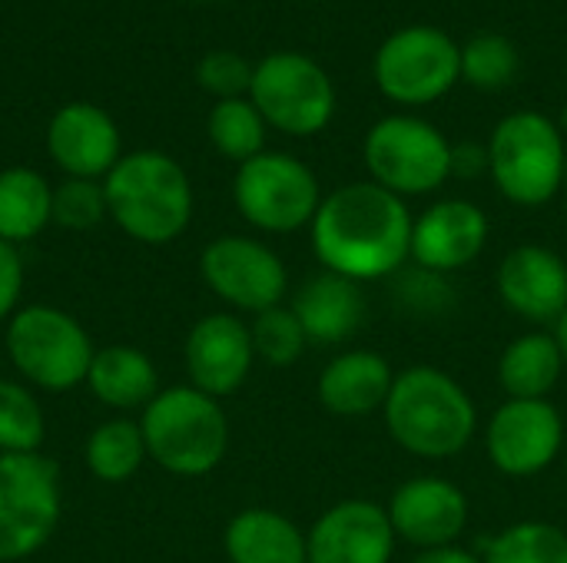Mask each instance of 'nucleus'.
<instances>
[{"label": "nucleus", "mask_w": 567, "mask_h": 563, "mask_svg": "<svg viewBox=\"0 0 567 563\" xmlns=\"http://www.w3.org/2000/svg\"><path fill=\"white\" fill-rule=\"evenodd\" d=\"M412 212L379 183H346L322 196L312 219V249L326 272L352 282L395 275L412 259Z\"/></svg>", "instance_id": "f257e3e1"}, {"label": "nucleus", "mask_w": 567, "mask_h": 563, "mask_svg": "<svg viewBox=\"0 0 567 563\" xmlns=\"http://www.w3.org/2000/svg\"><path fill=\"white\" fill-rule=\"evenodd\" d=\"M382 415L392 441L425 461L462 455L478 428L472 395L435 365H412L399 372Z\"/></svg>", "instance_id": "f03ea898"}, {"label": "nucleus", "mask_w": 567, "mask_h": 563, "mask_svg": "<svg viewBox=\"0 0 567 563\" xmlns=\"http://www.w3.org/2000/svg\"><path fill=\"white\" fill-rule=\"evenodd\" d=\"M106 216L136 242L166 246L193 219V186L186 169L159 153L136 149L123 156L103 179Z\"/></svg>", "instance_id": "7ed1b4c3"}, {"label": "nucleus", "mask_w": 567, "mask_h": 563, "mask_svg": "<svg viewBox=\"0 0 567 563\" xmlns=\"http://www.w3.org/2000/svg\"><path fill=\"white\" fill-rule=\"evenodd\" d=\"M146 458L179 478L209 475L229 448V421L216 398L193 385L159 392L140 418Z\"/></svg>", "instance_id": "20e7f679"}, {"label": "nucleus", "mask_w": 567, "mask_h": 563, "mask_svg": "<svg viewBox=\"0 0 567 563\" xmlns=\"http://www.w3.org/2000/svg\"><path fill=\"white\" fill-rule=\"evenodd\" d=\"M488 173L515 206H545L565 189L567 139L561 126L538 113H508L488 139Z\"/></svg>", "instance_id": "39448f33"}, {"label": "nucleus", "mask_w": 567, "mask_h": 563, "mask_svg": "<svg viewBox=\"0 0 567 563\" xmlns=\"http://www.w3.org/2000/svg\"><path fill=\"white\" fill-rule=\"evenodd\" d=\"M362 159L372 183L399 199L429 196L455 173V146L445 139V133L435 123L409 113L382 116L365 133Z\"/></svg>", "instance_id": "423d86ee"}, {"label": "nucleus", "mask_w": 567, "mask_h": 563, "mask_svg": "<svg viewBox=\"0 0 567 563\" xmlns=\"http://www.w3.org/2000/svg\"><path fill=\"white\" fill-rule=\"evenodd\" d=\"M3 342L13 368L47 392H70L86 382L96 352L86 329L50 305H27L13 312Z\"/></svg>", "instance_id": "0eeeda50"}, {"label": "nucleus", "mask_w": 567, "mask_h": 563, "mask_svg": "<svg viewBox=\"0 0 567 563\" xmlns=\"http://www.w3.org/2000/svg\"><path fill=\"white\" fill-rule=\"evenodd\" d=\"M249 100L266 126L286 136H316L336 116L332 76L319 60L296 50H279L256 63Z\"/></svg>", "instance_id": "6e6552de"}, {"label": "nucleus", "mask_w": 567, "mask_h": 563, "mask_svg": "<svg viewBox=\"0 0 567 563\" xmlns=\"http://www.w3.org/2000/svg\"><path fill=\"white\" fill-rule=\"evenodd\" d=\"M372 80L399 106H429L462 80V46L439 27H402L375 50Z\"/></svg>", "instance_id": "1a4fd4ad"}, {"label": "nucleus", "mask_w": 567, "mask_h": 563, "mask_svg": "<svg viewBox=\"0 0 567 563\" xmlns=\"http://www.w3.org/2000/svg\"><path fill=\"white\" fill-rule=\"evenodd\" d=\"M233 199L239 216L262 232H296L312 226L322 192L316 173L289 153H259L236 169Z\"/></svg>", "instance_id": "9d476101"}, {"label": "nucleus", "mask_w": 567, "mask_h": 563, "mask_svg": "<svg viewBox=\"0 0 567 563\" xmlns=\"http://www.w3.org/2000/svg\"><path fill=\"white\" fill-rule=\"evenodd\" d=\"M60 521V468L40 451L0 455V563L37 554Z\"/></svg>", "instance_id": "9b49d317"}, {"label": "nucleus", "mask_w": 567, "mask_h": 563, "mask_svg": "<svg viewBox=\"0 0 567 563\" xmlns=\"http://www.w3.org/2000/svg\"><path fill=\"white\" fill-rule=\"evenodd\" d=\"M203 282L229 305L243 312H266L282 305L289 275L282 259L259 239L219 236L199 256Z\"/></svg>", "instance_id": "f8f14e48"}, {"label": "nucleus", "mask_w": 567, "mask_h": 563, "mask_svg": "<svg viewBox=\"0 0 567 563\" xmlns=\"http://www.w3.org/2000/svg\"><path fill=\"white\" fill-rule=\"evenodd\" d=\"M488 458L508 478H535L555 465L565 445V421L548 398H508L488 421Z\"/></svg>", "instance_id": "ddd939ff"}, {"label": "nucleus", "mask_w": 567, "mask_h": 563, "mask_svg": "<svg viewBox=\"0 0 567 563\" xmlns=\"http://www.w3.org/2000/svg\"><path fill=\"white\" fill-rule=\"evenodd\" d=\"M389 511L375 501L352 498L329 508L306 534L309 563H389L395 551Z\"/></svg>", "instance_id": "4468645a"}, {"label": "nucleus", "mask_w": 567, "mask_h": 563, "mask_svg": "<svg viewBox=\"0 0 567 563\" xmlns=\"http://www.w3.org/2000/svg\"><path fill=\"white\" fill-rule=\"evenodd\" d=\"M385 511L395 538L419 551L449 548L468 528V494L445 478L405 481Z\"/></svg>", "instance_id": "2eb2a0df"}, {"label": "nucleus", "mask_w": 567, "mask_h": 563, "mask_svg": "<svg viewBox=\"0 0 567 563\" xmlns=\"http://www.w3.org/2000/svg\"><path fill=\"white\" fill-rule=\"evenodd\" d=\"M183 355L193 388L209 398H226L249 378L256 348L249 325H243L236 315L216 312L189 329Z\"/></svg>", "instance_id": "dca6fc26"}, {"label": "nucleus", "mask_w": 567, "mask_h": 563, "mask_svg": "<svg viewBox=\"0 0 567 563\" xmlns=\"http://www.w3.org/2000/svg\"><path fill=\"white\" fill-rule=\"evenodd\" d=\"M488 216L468 199H442L412 222V259L435 275L472 265L488 242Z\"/></svg>", "instance_id": "f3484780"}, {"label": "nucleus", "mask_w": 567, "mask_h": 563, "mask_svg": "<svg viewBox=\"0 0 567 563\" xmlns=\"http://www.w3.org/2000/svg\"><path fill=\"white\" fill-rule=\"evenodd\" d=\"M498 295L508 312L525 322H558L567 309V262L548 246L525 242L515 246L495 275Z\"/></svg>", "instance_id": "a211bd4d"}, {"label": "nucleus", "mask_w": 567, "mask_h": 563, "mask_svg": "<svg viewBox=\"0 0 567 563\" xmlns=\"http://www.w3.org/2000/svg\"><path fill=\"white\" fill-rule=\"evenodd\" d=\"M47 149L70 179H106L123 159L113 116L93 103L60 106L47 126Z\"/></svg>", "instance_id": "6ab92c4d"}, {"label": "nucleus", "mask_w": 567, "mask_h": 563, "mask_svg": "<svg viewBox=\"0 0 567 563\" xmlns=\"http://www.w3.org/2000/svg\"><path fill=\"white\" fill-rule=\"evenodd\" d=\"M306 332L309 342L319 345H342L352 338L362 322H365V295L362 285L336 275V272H319L312 275L289 305Z\"/></svg>", "instance_id": "aec40b11"}, {"label": "nucleus", "mask_w": 567, "mask_h": 563, "mask_svg": "<svg viewBox=\"0 0 567 563\" xmlns=\"http://www.w3.org/2000/svg\"><path fill=\"white\" fill-rule=\"evenodd\" d=\"M392 382H395V372L382 355L342 352L322 368L316 395L322 408L339 418H365L385 408Z\"/></svg>", "instance_id": "412c9836"}, {"label": "nucleus", "mask_w": 567, "mask_h": 563, "mask_svg": "<svg viewBox=\"0 0 567 563\" xmlns=\"http://www.w3.org/2000/svg\"><path fill=\"white\" fill-rule=\"evenodd\" d=\"M223 548L229 563H309L306 534L269 508L239 511L223 534Z\"/></svg>", "instance_id": "4be33fe9"}, {"label": "nucleus", "mask_w": 567, "mask_h": 563, "mask_svg": "<svg viewBox=\"0 0 567 563\" xmlns=\"http://www.w3.org/2000/svg\"><path fill=\"white\" fill-rule=\"evenodd\" d=\"M86 385L103 405L120 408V411L146 408L159 395L156 392L159 388L156 365L150 362L146 352H140L133 345H106V348L93 352Z\"/></svg>", "instance_id": "5701e85b"}, {"label": "nucleus", "mask_w": 567, "mask_h": 563, "mask_svg": "<svg viewBox=\"0 0 567 563\" xmlns=\"http://www.w3.org/2000/svg\"><path fill=\"white\" fill-rule=\"evenodd\" d=\"M565 355L551 332L518 335L498 358V382L515 402H538L558 385L565 372Z\"/></svg>", "instance_id": "b1692460"}, {"label": "nucleus", "mask_w": 567, "mask_h": 563, "mask_svg": "<svg viewBox=\"0 0 567 563\" xmlns=\"http://www.w3.org/2000/svg\"><path fill=\"white\" fill-rule=\"evenodd\" d=\"M47 222H53V189L27 166H10L0 173V239L17 246L37 239Z\"/></svg>", "instance_id": "393cba45"}, {"label": "nucleus", "mask_w": 567, "mask_h": 563, "mask_svg": "<svg viewBox=\"0 0 567 563\" xmlns=\"http://www.w3.org/2000/svg\"><path fill=\"white\" fill-rule=\"evenodd\" d=\"M83 458H86V468L96 481L123 484L140 471V465L146 458L143 428L126 421V418L106 421V425L93 428V435L86 438Z\"/></svg>", "instance_id": "a878e982"}, {"label": "nucleus", "mask_w": 567, "mask_h": 563, "mask_svg": "<svg viewBox=\"0 0 567 563\" xmlns=\"http://www.w3.org/2000/svg\"><path fill=\"white\" fill-rule=\"evenodd\" d=\"M266 129L269 126L249 96L216 100V106L209 110V119H206V133H209V143L216 146V153L239 166L249 163L252 156L266 153Z\"/></svg>", "instance_id": "bb28decb"}, {"label": "nucleus", "mask_w": 567, "mask_h": 563, "mask_svg": "<svg viewBox=\"0 0 567 563\" xmlns=\"http://www.w3.org/2000/svg\"><path fill=\"white\" fill-rule=\"evenodd\" d=\"M482 563H567V534L548 521H522L488 541Z\"/></svg>", "instance_id": "cd10ccee"}, {"label": "nucleus", "mask_w": 567, "mask_h": 563, "mask_svg": "<svg viewBox=\"0 0 567 563\" xmlns=\"http://www.w3.org/2000/svg\"><path fill=\"white\" fill-rule=\"evenodd\" d=\"M518 73V46L505 33H475L462 46V80L475 90H502Z\"/></svg>", "instance_id": "c85d7f7f"}, {"label": "nucleus", "mask_w": 567, "mask_h": 563, "mask_svg": "<svg viewBox=\"0 0 567 563\" xmlns=\"http://www.w3.org/2000/svg\"><path fill=\"white\" fill-rule=\"evenodd\" d=\"M43 445V411L37 398L0 378V455H30Z\"/></svg>", "instance_id": "c756f323"}, {"label": "nucleus", "mask_w": 567, "mask_h": 563, "mask_svg": "<svg viewBox=\"0 0 567 563\" xmlns=\"http://www.w3.org/2000/svg\"><path fill=\"white\" fill-rule=\"evenodd\" d=\"M249 335H252V348L262 362L276 365V368H286V365H296L309 345L299 319L292 309L286 305H276V309H266L256 315V322L249 325Z\"/></svg>", "instance_id": "7c9ffc66"}, {"label": "nucleus", "mask_w": 567, "mask_h": 563, "mask_svg": "<svg viewBox=\"0 0 567 563\" xmlns=\"http://www.w3.org/2000/svg\"><path fill=\"white\" fill-rule=\"evenodd\" d=\"M106 216V192L96 179H66L53 189V222L63 229H93Z\"/></svg>", "instance_id": "2f4dec72"}, {"label": "nucleus", "mask_w": 567, "mask_h": 563, "mask_svg": "<svg viewBox=\"0 0 567 563\" xmlns=\"http://www.w3.org/2000/svg\"><path fill=\"white\" fill-rule=\"evenodd\" d=\"M252 70H256V63H249L236 50H209L196 63V80L216 100H236V96H249Z\"/></svg>", "instance_id": "473e14b6"}, {"label": "nucleus", "mask_w": 567, "mask_h": 563, "mask_svg": "<svg viewBox=\"0 0 567 563\" xmlns=\"http://www.w3.org/2000/svg\"><path fill=\"white\" fill-rule=\"evenodd\" d=\"M23 292V262L17 246L0 239V322L13 315L17 299Z\"/></svg>", "instance_id": "72a5a7b5"}, {"label": "nucleus", "mask_w": 567, "mask_h": 563, "mask_svg": "<svg viewBox=\"0 0 567 563\" xmlns=\"http://www.w3.org/2000/svg\"><path fill=\"white\" fill-rule=\"evenodd\" d=\"M409 563H482L478 554L458 548V544H449V548H432V551H419Z\"/></svg>", "instance_id": "f704fd0d"}, {"label": "nucleus", "mask_w": 567, "mask_h": 563, "mask_svg": "<svg viewBox=\"0 0 567 563\" xmlns=\"http://www.w3.org/2000/svg\"><path fill=\"white\" fill-rule=\"evenodd\" d=\"M555 342H558V348H561V355H565V362H567V309L561 312V319L555 322Z\"/></svg>", "instance_id": "c9c22d12"}, {"label": "nucleus", "mask_w": 567, "mask_h": 563, "mask_svg": "<svg viewBox=\"0 0 567 563\" xmlns=\"http://www.w3.org/2000/svg\"><path fill=\"white\" fill-rule=\"evenodd\" d=\"M565 189H567V156H565Z\"/></svg>", "instance_id": "e433bc0d"}]
</instances>
